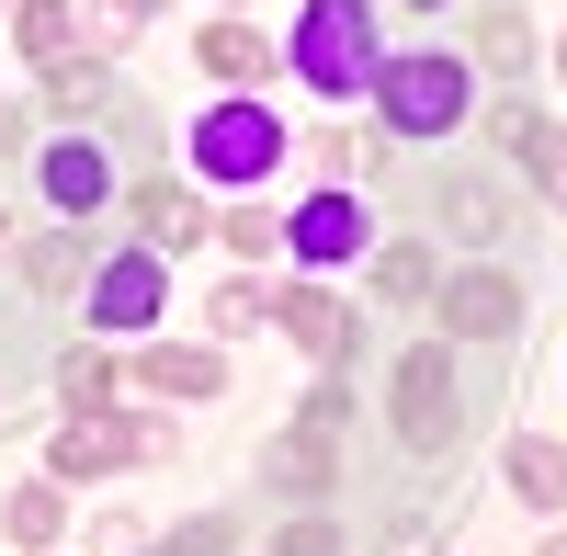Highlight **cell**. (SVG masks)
<instances>
[{
  "label": "cell",
  "mask_w": 567,
  "mask_h": 556,
  "mask_svg": "<svg viewBox=\"0 0 567 556\" xmlns=\"http://www.w3.org/2000/svg\"><path fill=\"white\" fill-rule=\"evenodd\" d=\"M0 159H23V103H0Z\"/></svg>",
  "instance_id": "f546056e"
},
{
  "label": "cell",
  "mask_w": 567,
  "mask_h": 556,
  "mask_svg": "<svg viewBox=\"0 0 567 556\" xmlns=\"http://www.w3.org/2000/svg\"><path fill=\"white\" fill-rule=\"evenodd\" d=\"M136 216H148V239H159V250H194L205 227H216L205 194H182V182H148V194H136Z\"/></svg>",
  "instance_id": "5bb4252c"
},
{
  "label": "cell",
  "mask_w": 567,
  "mask_h": 556,
  "mask_svg": "<svg viewBox=\"0 0 567 556\" xmlns=\"http://www.w3.org/2000/svg\"><path fill=\"white\" fill-rule=\"evenodd\" d=\"M136 387H148V398H216V387H227V352L171 341V352H148V363H136Z\"/></svg>",
  "instance_id": "8fae6325"
},
{
  "label": "cell",
  "mask_w": 567,
  "mask_h": 556,
  "mask_svg": "<svg viewBox=\"0 0 567 556\" xmlns=\"http://www.w3.org/2000/svg\"><path fill=\"white\" fill-rule=\"evenodd\" d=\"M296 80L329 91V103H352V91L374 80V0H307V23H296Z\"/></svg>",
  "instance_id": "6da1fadb"
},
{
  "label": "cell",
  "mask_w": 567,
  "mask_h": 556,
  "mask_svg": "<svg viewBox=\"0 0 567 556\" xmlns=\"http://www.w3.org/2000/svg\"><path fill=\"white\" fill-rule=\"evenodd\" d=\"M545 556H567V534H556V545H545Z\"/></svg>",
  "instance_id": "836d02e7"
},
{
  "label": "cell",
  "mask_w": 567,
  "mask_h": 556,
  "mask_svg": "<svg viewBox=\"0 0 567 556\" xmlns=\"http://www.w3.org/2000/svg\"><path fill=\"white\" fill-rule=\"evenodd\" d=\"M465 103H477V80L454 58H374V114H386V136H454Z\"/></svg>",
  "instance_id": "7a4b0ae2"
},
{
  "label": "cell",
  "mask_w": 567,
  "mask_h": 556,
  "mask_svg": "<svg viewBox=\"0 0 567 556\" xmlns=\"http://www.w3.org/2000/svg\"><path fill=\"white\" fill-rule=\"evenodd\" d=\"M556 80H567V34H556Z\"/></svg>",
  "instance_id": "1f68e13d"
},
{
  "label": "cell",
  "mask_w": 567,
  "mask_h": 556,
  "mask_svg": "<svg viewBox=\"0 0 567 556\" xmlns=\"http://www.w3.org/2000/svg\"><path fill=\"white\" fill-rule=\"evenodd\" d=\"M182 159L205 182H272L284 171V125H272V103H205L194 136H182Z\"/></svg>",
  "instance_id": "3957f363"
},
{
  "label": "cell",
  "mask_w": 567,
  "mask_h": 556,
  "mask_svg": "<svg viewBox=\"0 0 567 556\" xmlns=\"http://www.w3.org/2000/svg\"><path fill=\"white\" fill-rule=\"evenodd\" d=\"M511 488H523L534 512H556V500H567V443H545V432L511 443Z\"/></svg>",
  "instance_id": "d6986e66"
},
{
  "label": "cell",
  "mask_w": 567,
  "mask_h": 556,
  "mask_svg": "<svg viewBox=\"0 0 567 556\" xmlns=\"http://www.w3.org/2000/svg\"><path fill=\"white\" fill-rule=\"evenodd\" d=\"M454 421H465L454 341H420V352H398V432H409V454H454Z\"/></svg>",
  "instance_id": "277c9868"
},
{
  "label": "cell",
  "mask_w": 567,
  "mask_h": 556,
  "mask_svg": "<svg viewBox=\"0 0 567 556\" xmlns=\"http://www.w3.org/2000/svg\"><path fill=\"white\" fill-rule=\"evenodd\" d=\"M194 58H205L216 80H272V45H261L250 23H205V45H194Z\"/></svg>",
  "instance_id": "ac0fdd59"
},
{
  "label": "cell",
  "mask_w": 567,
  "mask_h": 556,
  "mask_svg": "<svg viewBox=\"0 0 567 556\" xmlns=\"http://www.w3.org/2000/svg\"><path fill=\"white\" fill-rule=\"evenodd\" d=\"M432 307H443L454 341H499V330H523V285H511V272H454V285H432Z\"/></svg>",
  "instance_id": "8992f818"
},
{
  "label": "cell",
  "mask_w": 567,
  "mask_h": 556,
  "mask_svg": "<svg viewBox=\"0 0 567 556\" xmlns=\"http://www.w3.org/2000/svg\"><path fill=\"white\" fill-rule=\"evenodd\" d=\"M114 375H125V363H114L103 341H80V352L58 363V398H69V409H103V398H114Z\"/></svg>",
  "instance_id": "7402d4cb"
},
{
  "label": "cell",
  "mask_w": 567,
  "mask_h": 556,
  "mask_svg": "<svg viewBox=\"0 0 567 556\" xmlns=\"http://www.w3.org/2000/svg\"><path fill=\"white\" fill-rule=\"evenodd\" d=\"M272 239H284V227H272V205H239V216H227V250H250V261H261Z\"/></svg>",
  "instance_id": "4316f807"
},
{
  "label": "cell",
  "mask_w": 567,
  "mask_h": 556,
  "mask_svg": "<svg viewBox=\"0 0 567 556\" xmlns=\"http://www.w3.org/2000/svg\"><path fill=\"white\" fill-rule=\"evenodd\" d=\"M58 512H69V488H58V477H34V488L0 500V534H12V545H58Z\"/></svg>",
  "instance_id": "2e32d148"
},
{
  "label": "cell",
  "mask_w": 567,
  "mask_h": 556,
  "mask_svg": "<svg viewBox=\"0 0 567 556\" xmlns=\"http://www.w3.org/2000/svg\"><path fill=\"white\" fill-rule=\"evenodd\" d=\"M12 34H23V58H34V69L80 58V12H69V0H23V12H12Z\"/></svg>",
  "instance_id": "9a60e30c"
},
{
  "label": "cell",
  "mask_w": 567,
  "mask_h": 556,
  "mask_svg": "<svg viewBox=\"0 0 567 556\" xmlns=\"http://www.w3.org/2000/svg\"><path fill=\"white\" fill-rule=\"evenodd\" d=\"M148 556H227V523H194L182 545H148Z\"/></svg>",
  "instance_id": "f1b7e54d"
},
{
  "label": "cell",
  "mask_w": 567,
  "mask_h": 556,
  "mask_svg": "<svg viewBox=\"0 0 567 556\" xmlns=\"http://www.w3.org/2000/svg\"><path fill=\"white\" fill-rule=\"evenodd\" d=\"M91 545H103V556H148V523H136V512H103V534H91Z\"/></svg>",
  "instance_id": "83f0119b"
},
{
  "label": "cell",
  "mask_w": 567,
  "mask_h": 556,
  "mask_svg": "<svg viewBox=\"0 0 567 556\" xmlns=\"http://www.w3.org/2000/svg\"><path fill=\"white\" fill-rule=\"evenodd\" d=\"M148 318H159V250L103 261V285H91V330H148Z\"/></svg>",
  "instance_id": "ba28073f"
},
{
  "label": "cell",
  "mask_w": 567,
  "mask_h": 556,
  "mask_svg": "<svg viewBox=\"0 0 567 556\" xmlns=\"http://www.w3.org/2000/svg\"><path fill=\"white\" fill-rule=\"evenodd\" d=\"M432 216L454 227V239H499V227H511V205H499V194H477V182H443Z\"/></svg>",
  "instance_id": "ffe728a7"
},
{
  "label": "cell",
  "mask_w": 567,
  "mask_h": 556,
  "mask_svg": "<svg viewBox=\"0 0 567 556\" xmlns=\"http://www.w3.org/2000/svg\"><path fill=\"white\" fill-rule=\"evenodd\" d=\"M103 12H114V23H148V12H159V0H103Z\"/></svg>",
  "instance_id": "4dcf8cb0"
},
{
  "label": "cell",
  "mask_w": 567,
  "mask_h": 556,
  "mask_svg": "<svg viewBox=\"0 0 567 556\" xmlns=\"http://www.w3.org/2000/svg\"><path fill=\"white\" fill-rule=\"evenodd\" d=\"M272 556H341V534H329L318 512H296V523H284V534H272Z\"/></svg>",
  "instance_id": "484cf974"
},
{
  "label": "cell",
  "mask_w": 567,
  "mask_h": 556,
  "mask_svg": "<svg viewBox=\"0 0 567 556\" xmlns=\"http://www.w3.org/2000/svg\"><path fill=\"white\" fill-rule=\"evenodd\" d=\"M284 250H296V261H352V250H363V194H352V182H329L318 205H296Z\"/></svg>",
  "instance_id": "52a82bcc"
},
{
  "label": "cell",
  "mask_w": 567,
  "mask_h": 556,
  "mask_svg": "<svg viewBox=\"0 0 567 556\" xmlns=\"http://www.w3.org/2000/svg\"><path fill=\"white\" fill-rule=\"evenodd\" d=\"M45 194H58L69 216H91V205L114 194V159L91 148V136H69V148H45Z\"/></svg>",
  "instance_id": "7c38bea8"
},
{
  "label": "cell",
  "mask_w": 567,
  "mask_h": 556,
  "mask_svg": "<svg viewBox=\"0 0 567 556\" xmlns=\"http://www.w3.org/2000/svg\"><path fill=\"white\" fill-rule=\"evenodd\" d=\"M409 12H443V0H409Z\"/></svg>",
  "instance_id": "d6a6232c"
},
{
  "label": "cell",
  "mask_w": 567,
  "mask_h": 556,
  "mask_svg": "<svg viewBox=\"0 0 567 556\" xmlns=\"http://www.w3.org/2000/svg\"><path fill=\"white\" fill-rule=\"evenodd\" d=\"M23 285H34V296H80V285H91L80 239H34V250H23Z\"/></svg>",
  "instance_id": "603a6c76"
},
{
  "label": "cell",
  "mask_w": 567,
  "mask_h": 556,
  "mask_svg": "<svg viewBox=\"0 0 567 556\" xmlns=\"http://www.w3.org/2000/svg\"><path fill=\"white\" fill-rule=\"evenodd\" d=\"M329 443H341V432L296 421V432L272 443V488H284V500H329Z\"/></svg>",
  "instance_id": "4fadbf2b"
},
{
  "label": "cell",
  "mask_w": 567,
  "mask_h": 556,
  "mask_svg": "<svg viewBox=\"0 0 567 556\" xmlns=\"http://www.w3.org/2000/svg\"><path fill=\"white\" fill-rule=\"evenodd\" d=\"M148 454H159V421H103V409H69L45 477H58V488H91V477H114V466H148Z\"/></svg>",
  "instance_id": "5b68a950"
},
{
  "label": "cell",
  "mask_w": 567,
  "mask_h": 556,
  "mask_svg": "<svg viewBox=\"0 0 567 556\" xmlns=\"http://www.w3.org/2000/svg\"><path fill=\"white\" fill-rule=\"evenodd\" d=\"M432 285H443V272H432V250H420V239H398V250H374V296H398V307H420Z\"/></svg>",
  "instance_id": "44dd1931"
},
{
  "label": "cell",
  "mask_w": 567,
  "mask_h": 556,
  "mask_svg": "<svg viewBox=\"0 0 567 556\" xmlns=\"http://www.w3.org/2000/svg\"><path fill=\"white\" fill-rule=\"evenodd\" d=\"M272 318V285H216V330H261Z\"/></svg>",
  "instance_id": "d4e9b609"
},
{
  "label": "cell",
  "mask_w": 567,
  "mask_h": 556,
  "mask_svg": "<svg viewBox=\"0 0 567 556\" xmlns=\"http://www.w3.org/2000/svg\"><path fill=\"white\" fill-rule=\"evenodd\" d=\"M45 103H58V114H114V69L103 58H58V69H45Z\"/></svg>",
  "instance_id": "e0dca14e"
},
{
  "label": "cell",
  "mask_w": 567,
  "mask_h": 556,
  "mask_svg": "<svg viewBox=\"0 0 567 556\" xmlns=\"http://www.w3.org/2000/svg\"><path fill=\"white\" fill-rule=\"evenodd\" d=\"M499 148L545 182V205H567V125H545L534 103H499Z\"/></svg>",
  "instance_id": "30bf717a"
},
{
  "label": "cell",
  "mask_w": 567,
  "mask_h": 556,
  "mask_svg": "<svg viewBox=\"0 0 567 556\" xmlns=\"http://www.w3.org/2000/svg\"><path fill=\"white\" fill-rule=\"evenodd\" d=\"M477 58L488 69H534V23L523 12H477Z\"/></svg>",
  "instance_id": "cb8c5ba5"
},
{
  "label": "cell",
  "mask_w": 567,
  "mask_h": 556,
  "mask_svg": "<svg viewBox=\"0 0 567 556\" xmlns=\"http://www.w3.org/2000/svg\"><path fill=\"white\" fill-rule=\"evenodd\" d=\"M272 330L296 341V352H318V363H341L363 330H352V307L341 296H318V285H296V296H272Z\"/></svg>",
  "instance_id": "9c48e42d"
}]
</instances>
